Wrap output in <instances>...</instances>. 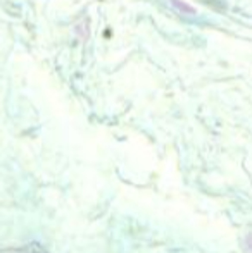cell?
Returning a JSON list of instances; mask_svg holds the SVG:
<instances>
[{
    "label": "cell",
    "mask_w": 252,
    "mask_h": 253,
    "mask_svg": "<svg viewBox=\"0 0 252 253\" xmlns=\"http://www.w3.org/2000/svg\"><path fill=\"white\" fill-rule=\"evenodd\" d=\"M171 5L175 7V9H178L182 14H195V7L189 5L187 2H183V0H171Z\"/></svg>",
    "instance_id": "cell-1"
},
{
    "label": "cell",
    "mask_w": 252,
    "mask_h": 253,
    "mask_svg": "<svg viewBox=\"0 0 252 253\" xmlns=\"http://www.w3.org/2000/svg\"><path fill=\"white\" fill-rule=\"evenodd\" d=\"M244 247H246L247 253H252V233H249L244 238Z\"/></svg>",
    "instance_id": "cell-2"
}]
</instances>
